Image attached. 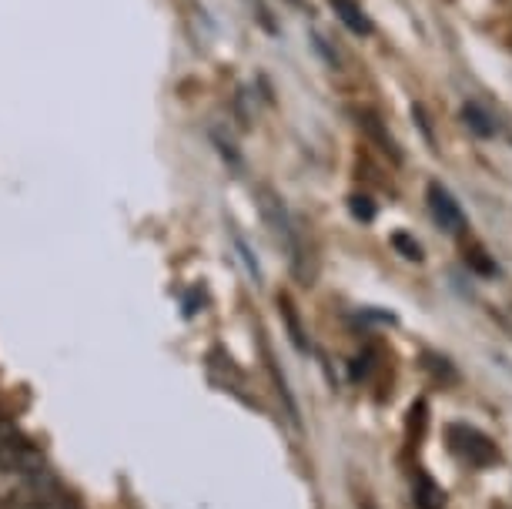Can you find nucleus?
Segmentation results:
<instances>
[{
    "mask_svg": "<svg viewBox=\"0 0 512 509\" xmlns=\"http://www.w3.org/2000/svg\"><path fill=\"white\" fill-rule=\"evenodd\" d=\"M51 489H57L54 479L31 449L0 459V509H21Z\"/></svg>",
    "mask_w": 512,
    "mask_h": 509,
    "instance_id": "f257e3e1",
    "label": "nucleus"
},
{
    "mask_svg": "<svg viewBox=\"0 0 512 509\" xmlns=\"http://www.w3.org/2000/svg\"><path fill=\"white\" fill-rule=\"evenodd\" d=\"M255 201H258V211H262L268 232L275 235V242L285 248L288 258L298 262V255H302V248H298V235H295V225H292V215H288L282 195H275L272 188H255Z\"/></svg>",
    "mask_w": 512,
    "mask_h": 509,
    "instance_id": "f03ea898",
    "label": "nucleus"
},
{
    "mask_svg": "<svg viewBox=\"0 0 512 509\" xmlns=\"http://www.w3.org/2000/svg\"><path fill=\"white\" fill-rule=\"evenodd\" d=\"M446 436H449V449L462 459V463L486 469L499 459L496 443H492L486 432H479L476 426H462V422H456V426H449Z\"/></svg>",
    "mask_w": 512,
    "mask_h": 509,
    "instance_id": "7ed1b4c3",
    "label": "nucleus"
},
{
    "mask_svg": "<svg viewBox=\"0 0 512 509\" xmlns=\"http://www.w3.org/2000/svg\"><path fill=\"white\" fill-rule=\"evenodd\" d=\"M425 198H429L432 222H436V225L442 228V232L462 235V228H466V215H462L459 201L452 198L442 185H429V191H425Z\"/></svg>",
    "mask_w": 512,
    "mask_h": 509,
    "instance_id": "20e7f679",
    "label": "nucleus"
},
{
    "mask_svg": "<svg viewBox=\"0 0 512 509\" xmlns=\"http://www.w3.org/2000/svg\"><path fill=\"white\" fill-rule=\"evenodd\" d=\"M412 499H415V509H446V489H442L429 473L415 476Z\"/></svg>",
    "mask_w": 512,
    "mask_h": 509,
    "instance_id": "39448f33",
    "label": "nucleus"
},
{
    "mask_svg": "<svg viewBox=\"0 0 512 509\" xmlns=\"http://www.w3.org/2000/svg\"><path fill=\"white\" fill-rule=\"evenodd\" d=\"M332 7H335L338 21L349 27L352 34H372L369 17H365V11H362L359 4H355V0H332Z\"/></svg>",
    "mask_w": 512,
    "mask_h": 509,
    "instance_id": "423d86ee",
    "label": "nucleus"
},
{
    "mask_svg": "<svg viewBox=\"0 0 512 509\" xmlns=\"http://www.w3.org/2000/svg\"><path fill=\"white\" fill-rule=\"evenodd\" d=\"M462 118H466V124L476 134H482V138H489V134H496V124H492V118L486 111L479 108V104H466V108H462Z\"/></svg>",
    "mask_w": 512,
    "mask_h": 509,
    "instance_id": "0eeeda50",
    "label": "nucleus"
},
{
    "mask_svg": "<svg viewBox=\"0 0 512 509\" xmlns=\"http://www.w3.org/2000/svg\"><path fill=\"white\" fill-rule=\"evenodd\" d=\"M21 509H77V503H74V499H67L61 489H51V493L31 499V503L21 506Z\"/></svg>",
    "mask_w": 512,
    "mask_h": 509,
    "instance_id": "6e6552de",
    "label": "nucleus"
},
{
    "mask_svg": "<svg viewBox=\"0 0 512 509\" xmlns=\"http://www.w3.org/2000/svg\"><path fill=\"white\" fill-rule=\"evenodd\" d=\"M362 124H365V131H369L372 138L382 144V151H385V155L399 158V148H395V141L389 138V134H385V128H382V124H379V118H372V114H365V118H362Z\"/></svg>",
    "mask_w": 512,
    "mask_h": 509,
    "instance_id": "1a4fd4ad",
    "label": "nucleus"
},
{
    "mask_svg": "<svg viewBox=\"0 0 512 509\" xmlns=\"http://www.w3.org/2000/svg\"><path fill=\"white\" fill-rule=\"evenodd\" d=\"M392 245L399 248V252H402L405 258H409V262H422V245L415 242V238L405 235V232L395 235V238H392Z\"/></svg>",
    "mask_w": 512,
    "mask_h": 509,
    "instance_id": "9d476101",
    "label": "nucleus"
},
{
    "mask_svg": "<svg viewBox=\"0 0 512 509\" xmlns=\"http://www.w3.org/2000/svg\"><path fill=\"white\" fill-rule=\"evenodd\" d=\"M349 208H352V215L355 218H362V222H372L375 218V205L369 198H362V195H355L352 201H349Z\"/></svg>",
    "mask_w": 512,
    "mask_h": 509,
    "instance_id": "9b49d317",
    "label": "nucleus"
},
{
    "mask_svg": "<svg viewBox=\"0 0 512 509\" xmlns=\"http://www.w3.org/2000/svg\"><path fill=\"white\" fill-rule=\"evenodd\" d=\"M0 426H4V409H0Z\"/></svg>",
    "mask_w": 512,
    "mask_h": 509,
    "instance_id": "f8f14e48",
    "label": "nucleus"
}]
</instances>
